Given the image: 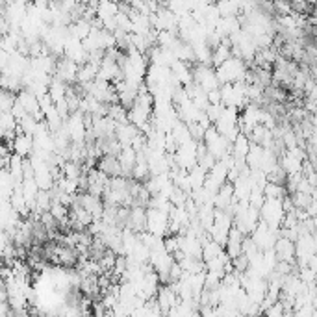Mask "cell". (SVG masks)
Returning <instances> with one entry per match:
<instances>
[{"mask_svg": "<svg viewBox=\"0 0 317 317\" xmlns=\"http://www.w3.org/2000/svg\"><path fill=\"white\" fill-rule=\"evenodd\" d=\"M97 169L102 171L104 175H108L110 178H119L123 176V165L119 158H113V156H104L102 159H98Z\"/></svg>", "mask_w": 317, "mask_h": 317, "instance_id": "6da1fadb", "label": "cell"}, {"mask_svg": "<svg viewBox=\"0 0 317 317\" xmlns=\"http://www.w3.org/2000/svg\"><path fill=\"white\" fill-rule=\"evenodd\" d=\"M13 154H19L21 158L32 156L34 154V137L24 136V134H17V139L13 143Z\"/></svg>", "mask_w": 317, "mask_h": 317, "instance_id": "7a4b0ae2", "label": "cell"}, {"mask_svg": "<svg viewBox=\"0 0 317 317\" xmlns=\"http://www.w3.org/2000/svg\"><path fill=\"white\" fill-rule=\"evenodd\" d=\"M316 286H317V273H316Z\"/></svg>", "mask_w": 317, "mask_h": 317, "instance_id": "3957f363", "label": "cell"}]
</instances>
